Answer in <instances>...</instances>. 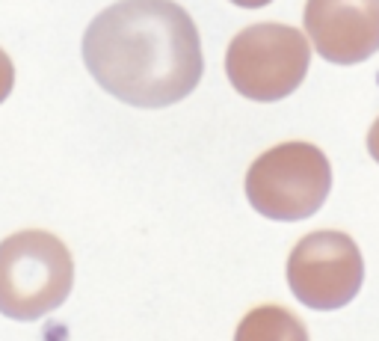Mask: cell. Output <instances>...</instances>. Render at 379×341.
Returning <instances> with one entry per match:
<instances>
[{"label":"cell","instance_id":"cell-1","mask_svg":"<svg viewBox=\"0 0 379 341\" xmlns=\"http://www.w3.org/2000/svg\"><path fill=\"white\" fill-rule=\"evenodd\" d=\"M83 62L95 83L131 107H169L202 80L196 21L175 0H119L83 33Z\"/></svg>","mask_w":379,"mask_h":341},{"label":"cell","instance_id":"cell-5","mask_svg":"<svg viewBox=\"0 0 379 341\" xmlns=\"http://www.w3.org/2000/svg\"><path fill=\"white\" fill-rule=\"evenodd\" d=\"M361 252L344 232L305 235L287 258V285L302 306L314 312L344 309L361 291Z\"/></svg>","mask_w":379,"mask_h":341},{"label":"cell","instance_id":"cell-3","mask_svg":"<svg viewBox=\"0 0 379 341\" xmlns=\"http://www.w3.org/2000/svg\"><path fill=\"white\" fill-rule=\"evenodd\" d=\"M332 190L329 158L311 142H282L252 160L246 199L267 220L296 222L314 217Z\"/></svg>","mask_w":379,"mask_h":341},{"label":"cell","instance_id":"cell-7","mask_svg":"<svg viewBox=\"0 0 379 341\" xmlns=\"http://www.w3.org/2000/svg\"><path fill=\"white\" fill-rule=\"evenodd\" d=\"M234 341H308V329L284 306H258L237 323Z\"/></svg>","mask_w":379,"mask_h":341},{"label":"cell","instance_id":"cell-2","mask_svg":"<svg viewBox=\"0 0 379 341\" xmlns=\"http://www.w3.org/2000/svg\"><path fill=\"white\" fill-rule=\"evenodd\" d=\"M74 285L68 246L39 229H27L0 243V315L39 321L59 309Z\"/></svg>","mask_w":379,"mask_h":341},{"label":"cell","instance_id":"cell-4","mask_svg":"<svg viewBox=\"0 0 379 341\" xmlns=\"http://www.w3.org/2000/svg\"><path fill=\"white\" fill-rule=\"evenodd\" d=\"M311 62L308 39L287 24H252L240 30L225 54V74L249 101H282L305 80Z\"/></svg>","mask_w":379,"mask_h":341},{"label":"cell","instance_id":"cell-6","mask_svg":"<svg viewBox=\"0 0 379 341\" xmlns=\"http://www.w3.org/2000/svg\"><path fill=\"white\" fill-rule=\"evenodd\" d=\"M302 24L317 54L335 65H356L379 51V0H308Z\"/></svg>","mask_w":379,"mask_h":341},{"label":"cell","instance_id":"cell-8","mask_svg":"<svg viewBox=\"0 0 379 341\" xmlns=\"http://www.w3.org/2000/svg\"><path fill=\"white\" fill-rule=\"evenodd\" d=\"M12 86H15V65H12V60L3 54V48H0V104L9 98Z\"/></svg>","mask_w":379,"mask_h":341},{"label":"cell","instance_id":"cell-9","mask_svg":"<svg viewBox=\"0 0 379 341\" xmlns=\"http://www.w3.org/2000/svg\"><path fill=\"white\" fill-rule=\"evenodd\" d=\"M367 151H370V158L379 163V119H376L373 128L367 131Z\"/></svg>","mask_w":379,"mask_h":341},{"label":"cell","instance_id":"cell-10","mask_svg":"<svg viewBox=\"0 0 379 341\" xmlns=\"http://www.w3.org/2000/svg\"><path fill=\"white\" fill-rule=\"evenodd\" d=\"M234 6H243V9H261V6H267L273 3V0H231Z\"/></svg>","mask_w":379,"mask_h":341}]
</instances>
